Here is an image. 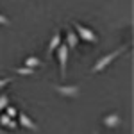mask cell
Listing matches in <instances>:
<instances>
[{
	"label": "cell",
	"mask_w": 134,
	"mask_h": 134,
	"mask_svg": "<svg viewBox=\"0 0 134 134\" xmlns=\"http://www.w3.org/2000/svg\"><path fill=\"white\" fill-rule=\"evenodd\" d=\"M0 132H2V131H0Z\"/></svg>",
	"instance_id": "e0dca14e"
},
{
	"label": "cell",
	"mask_w": 134,
	"mask_h": 134,
	"mask_svg": "<svg viewBox=\"0 0 134 134\" xmlns=\"http://www.w3.org/2000/svg\"><path fill=\"white\" fill-rule=\"evenodd\" d=\"M0 25H11V21H9V18H5L2 13H0Z\"/></svg>",
	"instance_id": "5bb4252c"
},
{
	"label": "cell",
	"mask_w": 134,
	"mask_h": 134,
	"mask_svg": "<svg viewBox=\"0 0 134 134\" xmlns=\"http://www.w3.org/2000/svg\"><path fill=\"white\" fill-rule=\"evenodd\" d=\"M102 122L105 127H118V125L122 124V116L118 113H109L102 118Z\"/></svg>",
	"instance_id": "8992f818"
},
{
	"label": "cell",
	"mask_w": 134,
	"mask_h": 134,
	"mask_svg": "<svg viewBox=\"0 0 134 134\" xmlns=\"http://www.w3.org/2000/svg\"><path fill=\"white\" fill-rule=\"evenodd\" d=\"M40 64H41V61H40L36 55H29V57L23 61V66H25V68H31V70H34V68L40 66Z\"/></svg>",
	"instance_id": "9c48e42d"
},
{
	"label": "cell",
	"mask_w": 134,
	"mask_h": 134,
	"mask_svg": "<svg viewBox=\"0 0 134 134\" xmlns=\"http://www.w3.org/2000/svg\"><path fill=\"white\" fill-rule=\"evenodd\" d=\"M0 125L9 127V129H16V127H18V124H16L14 120H11L9 116H5V114H2V116H0Z\"/></svg>",
	"instance_id": "30bf717a"
},
{
	"label": "cell",
	"mask_w": 134,
	"mask_h": 134,
	"mask_svg": "<svg viewBox=\"0 0 134 134\" xmlns=\"http://www.w3.org/2000/svg\"><path fill=\"white\" fill-rule=\"evenodd\" d=\"M13 79H9V77H5V79H0V88H4L5 84H9Z\"/></svg>",
	"instance_id": "9a60e30c"
},
{
	"label": "cell",
	"mask_w": 134,
	"mask_h": 134,
	"mask_svg": "<svg viewBox=\"0 0 134 134\" xmlns=\"http://www.w3.org/2000/svg\"><path fill=\"white\" fill-rule=\"evenodd\" d=\"M18 122H20L21 127H25V129H29V131H38V125L32 122V118L29 116L27 113H18Z\"/></svg>",
	"instance_id": "5b68a950"
},
{
	"label": "cell",
	"mask_w": 134,
	"mask_h": 134,
	"mask_svg": "<svg viewBox=\"0 0 134 134\" xmlns=\"http://www.w3.org/2000/svg\"><path fill=\"white\" fill-rule=\"evenodd\" d=\"M125 48H127V47H120V48H116V50L109 52L107 55L100 57L98 61L95 63V66L91 68V73H98V72H102V70H105V68H107V66H109V64H111V63H113L114 59H116V57H118V55L125 50Z\"/></svg>",
	"instance_id": "6da1fadb"
},
{
	"label": "cell",
	"mask_w": 134,
	"mask_h": 134,
	"mask_svg": "<svg viewBox=\"0 0 134 134\" xmlns=\"http://www.w3.org/2000/svg\"><path fill=\"white\" fill-rule=\"evenodd\" d=\"M63 43V38H61V32L57 31L54 36H52L50 43H48V54H52V52H55L57 48H59V45Z\"/></svg>",
	"instance_id": "52a82bcc"
},
{
	"label": "cell",
	"mask_w": 134,
	"mask_h": 134,
	"mask_svg": "<svg viewBox=\"0 0 134 134\" xmlns=\"http://www.w3.org/2000/svg\"><path fill=\"white\" fill-rule=\"evenodd\" d=\"M7 105H9V97H7L5 93H2V95H0V111L5 109Z\"/></svg>",
	"instance_id": "8fae6325"
},
{
	"label": "cell",
	"mask_w": 134,
	"mask_h": 134,
	"mask_svg": "<svg viewBox=\"0 0 134 134\" xmlns=\"http://www.w3.org/2000/svg\"><path fill=\"white\" fill-rule=\"evenodd\" d=\"M5 109H7V113H5V116H9L11 120H13L14 116H18V113H16V107H13V105H7Z\"/></svg>",
	"instance_id": "7c38bea8"
},
{
	"label": "cell",
	"mask_w": 134,
	"mask_h": 134,
	"mask_svg": "<svg viewBox=\"0 0 134 134\" xmlns=\"http://www.w3.org/2000/svg\"><path fill=\"white\" fill-rule=\"evenodd\" d=\"M14 72L16 73H21V75H31V73H34V70H31V68H14Z\"/></svg>",
	"instance_id": "4fadbf2b"
},
{
	"label": "cell",
	"mask_w": 134,
	"mask_h": 134,
	"mask_svg": "<svg viewBox=\"0 0 134 134\" xmlns=\"http://www.w3.org/2000/svg\"><path fill=\"white\" fill-rule=\"evenodd\" d=\"M93 134H98V131H95V132H93Z\"/></svg>",
	"instance_id": "2e32d148"
},
{
	"label": "cell",
	"mask_w": 134,
	"mask_h": 134,
	"mask_svg": "<svg viewBox=\"0 0 134 134\" xmlns=\"http://www.w3.org/2000/svg\"><path fill=\"white\" fill-rule=\"evenodd\" d=\"M64 43H66V47H68V48H75V47H77V43H79L77 34L68 29V31H66V38H64Z\"/></svg>",
	"instance_id": "ba28073f"
},
{
	"label": "cell",
	"mask_w": 134,
	"mask_h": 134,
	"mask_svg": "<svg viewBox=\"0 0 134 134\" xmlns=\"http://www.w3.org/2000/svg\"><path fill=\"white\" fill-rule=\"evenodd\" d=\"M73 29L77 32V38H82L84 41H90V43H98V36L91 29H88L86 25L79 23V21H73Z\"/></svg>",
	"instance_id": "7a4b0ae2"
},
{
	"label": "cell",
	"mask_w": 134,
	"mask_h": 134,
	"mask_svg": "<svg viewBox=\"0 0 134 134\" xmlns=\"http://www.w3.org/2000/svg\"><path fill=\"white\" fill-rule=\"evenodd\" d=\"M54 90L63 95V97H70V98H75V97H79V93H81V88L77 86V84H73V86H54Z\"/></svg>",
	"instance_id": "277c9868"
},
{
	"label": "cell",
	"mask_w": 134,
	"mask_h": 134,
	"mask_svg": "<svg viewBox=\"0 0 134 134\" xmlns=\"http://www.w3.org/2000/svg\"><path fill=\"white\" fill-rule=\"evenodd\" d=\"M57 59H59V68H61V77L64 81L66 77V66H68V55H70V48L66 47V43H61L57 48Z\"/></svg>",
	"instance_id": "3957f363"
}]
</instances>
